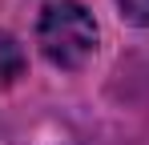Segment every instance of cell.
<instances>
[{
	"label": "cell",
	"mask_w": 149,
	"mask_h": 145,
	"mask_svg": "<svg viewBox=\"0 0 149 145\" xmlns=\"http://www.w3.org/2000/svg\"><path fill=\"white\" fill-rule=\"evenodd\" d=\"M117 8H121V16H125L129 24L149 28V0H117Z\"/></svg>",
	"instance_id": "cell-3"
},
{
	"label": "cell",
	"mask_w": 149,
	"mask_h": 145,
	"mask_svg": "<svg viewBox=\"0 0 149 145\" xmlns=\"http://www.w3.org/2000/svg\"><path fill=\"white\" fill-rule=\"evenodd\" d=\"M20 72H24V48L16 45L8 32H0V89L12 85Z\"/></svg>",
	"instance_id": "cell-2"
},
{
	"label": "cell",
	"mask_w": 149,
	"mask_h": 145,
	"mask_svg": "<svg viewBox=\"0 0 149 145\" xmlns=\"http://www.w3.org/2000/svg\"><path fill=\"white\" fill-rule=\"evenodd\" d=\"M97 20L77 0H49L36 20V45L56 69H81L97 52Z\"/></svg>",
	"instance_id": "cell-1"
}]
</instances>
